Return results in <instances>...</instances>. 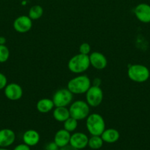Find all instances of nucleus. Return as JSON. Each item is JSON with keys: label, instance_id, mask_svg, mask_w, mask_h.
Here are the masks:
<instances>
[{"label": "nucleus", "instance_id": "obj_1", "mask_svg": "<svg viewBox=\"0 0 150 150\" xmlns=\"http://www.w3.org/2000/svg\"><path fill=\"white\" fill-rule=\"evenodd\" d=\"M91 85V80L88 76L79 75L68 82L67 89L73 95H82L86 93Z\"/></svg>", "mask_w": 150, "mask_h": 150}, {"label": "nucleus", "instance_id": "obj_2", "mask_svg": "<svg viewBox=\"0 0 150 150\" xmlns=\"http://www.w3.org/2000/svg\"><path fill=\"white\" fill-rule=\"evenodd\" d=\"M91 66L89 55L79 53L73 56L68 62V69L75 74H82Z\"/></svg>", "mask_w": 150, "mask_h": 150}, {"label": "nucleus", "instance_id": "obj_3", "mask_svg": "<svg viewBox=\"0 0 150 150\" xmlns=\"http://www.w3.org/2000/svg\"><path fill=\"white\" fill-rule=\"evenodd\" d=\"M86 127L91 136H101L105 130V122L102 116L97 113L89 114L86 118Z\"/></svg>", "mask_w": 150, "mask_h": 150}, {"label": "nucleus", "instance_id": "obj_4", "mask_svg": "<svg viewBox=\"0 0 150 150\" xmlns=\"http://www.w3.org/2000/svg\"><path fill=\"white\" fill-rule=\"evenodd\" d=\"M128 78L135 83H144L150 77V71L144 64H134L129 66L127 70Z\"/></svg>", "mask_w": 150, "mask_h": 150}, {"label": "nucleus", "instance_id": "obj_5", "mask_svg": "<svg viewBox=\"0 0 150 150\" xmlns=\"http://www.w3.org/2000/svg\"><path fill=\"white\" fill-rule=\"evenodd\" d=\"M70 116L77 121L83 120L90 114V105L86 101L78 100L72 102L69 106Z\"/></svg>", "mask_w": 150, "mask_h": 150}, {"label": "nucleus", "instance_id": "obj_6", "mask_svg": "<svg viewBox=\"0 0 150 150\" xmlns=\"http://www.w3.org/2000/svg\"><path fill=\"white\" fill-rule=\"evenodd\" d=\"M104 98V93L99 86L91 85L85 93V101L90 107L99 106L101 103Z\"/></svg>", "mask_w": 150, "mask_h": 150}, {"label": "nucleus", "instance_id": "obj_7", "mask_svg": "<svg viewBox=\"0 0 150 150\" xmlns=\"http://www.w3.org/2000/svg\"><path fill=\"white\" fill-rule=\"evenodd\" d=\"M74 95L67 89H57L53 95L52 100L55 107H67L73 100Z\"/></svg>", "mask_w": 150, "mask_h": 150}, {"label": "nucleus", "instance_id": "obj_8", "mask_svg": "<svg viewBox=\"0 0 150 150\" xmlns=\"http://www.w3.org/2000/svg\"><path fill=\"white\" fill-rule=\"evenodd\" d=\"M13 29L19 33H26L32 27V20L28 16H20L16 18L13 23Z\"/></svg>", "mask_w": 150, "mask_h": 150}, {"label": "nucleus", "instance_id": "obj_9", "mask_svg": "<svg viewBox=\"0 0 150 150\" xmlns=\"http://www.w3.org/2000/svg\"><path fill=\"white\" fill-rule=\"evenodd\" d=\"M4 94L9 100L17 101L23 96V89L16 83H7L4 89Z\"/></svg>", "mask_w": 150, "mask_h": 150}, {"label": "nucleus", "instance_id": "obj_10", "mask_svg": "<svg viewBox=\"0 0 150 150\" xmlns=\"http://www.w3.org/2000/svg\"><path fill=\"white\" fill-rule=\"evenodd\" d=\"M134 14L139 21L150 23V5L146 3L138 4L134 9Z\"/></svg>", "mask_w": 150, "mask_h": 150}, {"label": "nucleus", "instance_id": "obj_11", "mask_svg": "<svg viewBox=\"0 0 150 150\" xmlns=\"http://www.w3.org/2000/svg\"><path fill=\"white\" fill-rule=\"evenodd\" d=\"M91 66L96 70H104L107 65V59L105 56L99 51H94L89 54Z\"/></svg>", "mask_w": 150, "mask_h": 150}, {"label": "nucleus", "instance_id": "obj_12", "mask_svg": "<svg viewBox=\"0 0 150 150\" xmlns=\"http://www.w3.org/2000/svg\"><path fill=\"white\" fill-rule=\"evenodd\" d=\"M88 139L89 138L85 133L82 132H76L71 135L69 144L77 149H83L88 146Z\"/></svg>", "mask_w": 150, "mask_h": 150}, {"label": "nucleus", "instance_id": "obj_13", "mask_svg": "<svg viewBox=\"0 0 150 150\" xmlns=\"http://www.w3.org/2000/svg\"><path fill=\"white\" fill-rule=\"evenodd\" d=\"M16 133L13 130L3 128L0 130V147L7 148L16 141Z\"/></svg>", "mask_w": 150, "mask_h": 150}, {"label": "nucleus", "instance_id": "obj_14", "mask_svg": "<svg viewBox=\"0 0 150 150\" xmlns=\"http://www.w3.org/2000/svg\"><path fill=\"white\" fill-rule=\"evenodd\" d=\"M71 139V133L66 130L60 129L56 132L54 136V142L57 145L59 148L64 147L69 144Z\"/></svg>", "mask_w": 150, "mask_h": 150}, {"label": "nucleus", "instance_id": "obj_15", "mask_svg": "<svg viewBox=\"0 0 150 150\" xmlns=\"http://www.w3.org/2000/svg\"><path fill=\"white\" fill-rule=\"evenodd\" d=\"M24 143L29 146H36L40 142L41 136L39 133L35 130H28L24 133L22 136Z\"/></svg>", "mask_w": 150, "mask_h": 150}, {"label": "nucleus", "instance_id": "obj_16", "mask_svg": "<svg viewBox=\"0 0 150 150\" xmlns=\"http://www.w3.org/2000/svg\"><path fill=\"white\" fill-rule=\"evenodd\" d=\"M101 137L104 142L107 144H113L118 142L120 138V133L116 129H105L101 135Z\"/></svg>", "mask_w": 150, "mask_h": 150}, {"label": "nucleus", "instance_id": "obj_17", "mask_svg": "<svg viewBox=\"0 0 150 150\" xmlns=\"http://www.w3.org/2000/svg\"><path fill=\"white\" fill-rule=\"evenodd\" d=\"M54 104L52 100L50 98H42L39 100L36 103V108L38 112L46 114L50 112L54 108Z\"/></svg>", "mask_w": 150, "mask_h": 150}, {"label": "nucleus", "instance_id": "obj_18", "mask_svg": "<svg viewBox=\"0 0 150 150\" xmlns=\"http://www.w3.org/2000/svg\"><path fill=\"white\" fill-rule=\"evenodd\" d=\"M52 115L54 120L59 122H64L71 117L69 109L67 107H54Z\"/></svg>", "mask_w": 150, "mask_h": 150}, {"label": "nucleus", "instance_id": "obj_19", "mask_svg": "<svg viewBox=\"0 0 150 150\" xmlns=\"http://www.w3.org/2000/svg\"><path fill=\"white\" fill-rule=\"evenodd\" d=\"M44 14V9L41 5H33L30 7L28 13V16L32 20H38L41 18Z\"/></svg>", "mask_w": 150, "mask_h": 150}, {"label": "nucleus", "instance_id": "obj_20", "mask_svg": "<svg viewBox=\"0 0 150 150\" xmlns=\"http://www.w3.org/2000/svg\"><path fill=\"white\" fill-rule=\"evenodd\" d=\"M104 144V141L101 139V136H91L88 139V146L92 149H99L102 147Z\"/></svg>", "mask_w": 150, "mask_h": 150}, {"label": "nucleus", "instance_id": "obj_21", "mask_svg": "<svg viewBox=\"0 0 150 150\" xmlns=\"http://www.w3.org/2000/svg\"><path fill=\"white\" fill-rule=\"evenodd\" d=\"M77 126L78 121L71 117L68 118L63 122V128L67 130V131H69V133H71V132L74 131L77 128Z\"/></svg>", "mask_w": 150, "mask_h": 150}, {"label": "nucleus", "instance_id": "obj_22", "mask_svg": "<svg viewBox=\"0 0 150 150\" xmlns=\"http://www.w3.org/2000/svg\"><path fill=\"white\" fill-rule=\"evenodd\" d=\"M10 50L5 45H0V63H4L9 59Z\"/></svg>", "mask_w": 150, "mask_h": 150}, {"label": "nucleus", "instance_id": "obj_23", "mask_svg": "<svg viewBox=\"0 0 150 150\" xmlns=\"http://www.w3.org/2000/svg\"><path fill=\"white\" fill-rule=\"evenodd\" d=\"M91 47L88 42H83L79 47V52L85 55H89L91 54Z\"/></svg>", "mask_w": 150, "mask_h": 150}, {"label": "nucleus", "instance_id": "obj_24", "mask_svg": "<svg viewBox=\"0 0 150 150\" xmlns=\"http://www.w3.org/2000/svg\"><path fill=\"white\" fill-rule=\"evenodd\" d=\"M7 84V79L4 74L0 73V90L4 89Z\"/></svg>", "mask_w": 150, "mask_h": 150}, {"label": "nucleus", "instance_id": "obj_25", "mask_svg": "<svg viewBox=\"0 0 150 150\" xmlns=\"http://www.w3.org/2000/svg\"><path fill=\"white\" fill-rule=\"evenodd\" d=\"M45 150H60V148L57 146V145L53 142H49L45 146Z\"/></svg>", "mask_w": 150, "mask_h": 150}, {"label": "nucleus", "instance_id": "obj_26", "mask_svg": "<svg viewBox=\"0 0 150 150\" xmlns=\"http://www.w3.org/2000/svg\"><path fill=\"white\" fill-rule=\"evenodd\" d=\"M13 150H31L30 146H28L26 144H18L17 146H15V148Z\"/></svg>", "mask_w": 150, "mask_h": 150}, {"label": "nucleus", "instance_id": "obj_27", "mask_svg": "<svg viewBox=\"0 0 150 150\" xmlns=\"http://www.w3.org/2000/svg\"><path fill=\"white\" fill-rule=\"evenodd\" d=\"M60 150H79V149H76V148L73 147V146H71L70 144H69L67 145V146H64V147L60 148Z\"/></svg>", "mask_w": 150, "mask_h": 150}, {"label": "nucleus", "instance_id": "obj_28", "mask_svg": "<svg viewBox=\"0 0 150 150\" xmlns=\"http://www.w3.org/2000/svg\"><path fill=\"white\" fill-rule=\"evenodd\" d=\"M101 84V80L99 79H95L94 80V83L93 85H96V86H99Z\"/></svg>", "mask_w": 150, "mask_h": 150}, {"label": "nucleus", "instance_id": "obj_29", "mask_svg": "<svg viewBox=\"0 0 150 150\" xmlns=\"http://www.w3.org/2000/svg\"><path fill=\"white\" fill-rule=\"evenodd\" d=\"M6 38L4 37L0 36V45H5Z\"/></svg>", "mask_w": 150, "mask_h": 150}, {"label": "nucleus", "instance_id": "obj_30", "mask_svg": "<svg viewBox=\"0 0 150 150\" xmlns=\"http://www.w3.org/2000/svg\"><path fill=\"white\" fill-rule=\"evenodd\" d=\"M0 150H10L7 148H4V147H0Z\"/></svg>", "mask_w": 150, "mask_h": 150}]
</instances>
